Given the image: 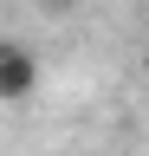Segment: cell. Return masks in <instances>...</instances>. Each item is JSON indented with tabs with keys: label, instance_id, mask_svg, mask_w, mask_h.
Masks as SVG:
<instances>
[{
	"label": "cell",
	"instance_id": "6da1fadb",
	"mask_svg": "<svg viewBox=\"0 0 149 156\" xmlns=\"http://www.w3.org/2000/svg\"><path fill=\"white\" fill-rule=\"evenodd\" d=\"M39 91V58L20 39H0V104H32Z\"/></svg>",
	"mask_w": 149,
	"mask_h": 156
},
{
	"label": "cell",
	"instance_id": "7a4b0ae2",
	"mask_svg": "<svg viewBox=\"0 0 149 156\" xmlns=\"http://www.w3.org/2000/svg\"><path fill=\"white\" fill-rule=\"evenodd\" d=\"M26 7H39V13H71L78 0H26Z\"/></svg>",
	"mask_w": 149,
	"mask_h": 156
}]
</instances>
